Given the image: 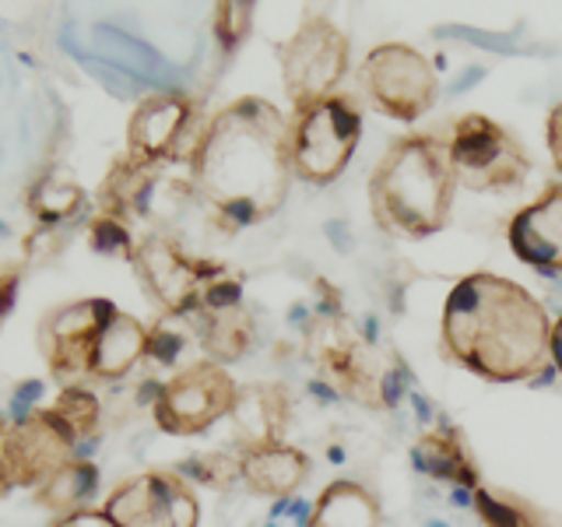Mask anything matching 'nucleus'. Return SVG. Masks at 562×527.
Instances as JSON below:
<instances>
[{
    "label": "nucleus",
    "instance_id": "nucleus-1",
    "mask_svg": "<svg viewBox=\"0 0 562 527\" xmlns=\"http://www.w3.org/2000/svg\"><path fill=\"white\" fill-rule=\"evenodd\" d=\"M292 120L246 96L211 116L190 152V183L225 233L271 218L289 198Z\"/></svg>",
    "mask_w": 562,
    "mask_h": 527
},
{
    "label": "nucleus",
    "instance_id": "nucleus-2",
    "mask_svg": "<svg viewBox=\"0 0 562 527\" xmlns=\"http://www.w3.org/2000/svg\"><path fill=\"white\" fill-rule=\"evenodd\" d=\"M439 351L488 383L541 380L552 366V321L517 281L471 271L447 295Z\"/></svg>",
    "mask_w": 562,
    "mask_h": 527
},
{
    "label": "nucleus",
    "instance_id": "nucleus-3",
    "mask_svg": "<svg viewBox=\"0 0 562 527\" xmlns=\"http://www.w3.org/2000/svg\"><path fill=\"white\" fill-rule=\"evenodd\" d=\"M453 190L447 134H408L369 176V211L386 236L429 239L450 222Z\"/></svg>",
    "mask_w": 562,
    "mask_h": 527
},
{
    "label": "nucleus",
    "instance_id": "nucleus-4",
    "mask_svg": "<svg viewBox=\"0 0 562 527\" xmlns=\"http://www.w3.org/2000/svg\"><path fill=\"white\" fill-rule=\"evenodd\" d=\"M362 137V110L351 96L334 92L292 113V176L327 187L345 172Z\"/></svg>",
    "mask_w": 562,
    "mask_h": 527
},
{
    "label": "nucleus",
    "instance_id": "nucleus-5",
    "mask_svg": "<svg viewBox=\"0 0 562 527\" xmlns=\"http://www.w3.org/2000/svg\"><path fill=\"white\" fill-rule=\"evenodd\" d=\"M453 183L464 190H517L531 176V155L514 131L482 113H468L447 134Z\"/></svg>",
    "mask_w": 562,
    "mask_h": 527
},
{
    "label": "nucleus",
    "instance_id": "nucleus-6",
    "mask_svg": "<svg viewBox=\"0 0 562 527\" xmlns=\"http://www.w3.org/2000/svg\"><path fill=\"white\" fill-rule=\"evenodd\" d=\"M281 81L292 102V113L338 92L348 75V35L334 25V18L306 11L299 29L278 49Z\"/></svg>",
    "mask_w": 562,
    "mask_h": 527
},
{
    "label": "nucleus",
    "instance_id": "nucleus-7",
    "mask_svg": "<svg viewBox=\"0 0 562 527\" xmlns=\"http://www.w3.org/2000/svg\"><path fill=\"white\" fill-rule=\"evenodd\" d=\"M356 78L366 102L376 113L401 123H415L418 116H426L439 99L436 67L415 46L404 43H383L369 49Z\"/></svg>",
    "mask_w": 562,
    "mask_h": 527
},
{
    "label": "nucleus",
    "instance_id": "nucleus-8",
    "mask_svg": "<svg viewBox=\"0 0 562 527\" xmlns=\"http://www.w3.org/2000/svg\"><path fill=\"white\" fill-rule=\"evenodd\" d=\"M236 391L239 386L218 362H193L162 383V394L155 401L158 429L169 436H198L233 412Z\"/></svg>",
    "mask_w": 562,
    "mask_h": 527
},
{
    "label": "nucleus",
    "instance_id": "nucleus-9",
    "mask_svg": "<svg viewBox=\"0 0 562 527\" xmlns=\"http://www.w3.org/2000/svg\"><path fill=\"white\" fill-rule=\"evenodd\" d=\"M131 264L137 268V278L145 281V289L155 295V303L172 316H190L193 310H201L204 285L218 278V268H211L201 257H190L183 243L166 233L140 239Z\"/></svg>",
    "mask_w": 562,
    "mask_h": 527
},
{
    "label": "nucleus",
    "instance_id": "nucleus-10",
    "mask_svg": "<svg viewBox=\"0 0 562 527\" xmlns=\"http://www.w3.org/2000/svg\"><path fill=\"white\" fill-rule=\"evenodd\" d=\"M105 514L120 527H198L201 503L180 471H140L110 492Z\"/></svg>",
    "mask_w": 562,
    "mask_h": 527
},
{
    "label": "nucleus",
    "instance_id": "nucleus-11",
    "mask_svg": "<svg viewBox=\"0 0 562 527\" xmlns=\"http://www.w3.org/2000/svg\"><path fill=\"white\" fill-rule=\"evenodd\" d=\"M78 436L53 412H35L29 422L0 436V468L11 485H46L64 464L75 461Z\"/></svg>",
    "mask_w": 562,
    "mask_h": 527
},
{
    "label": "nucleus",
    "instance_id": "nucleus-12",
    "mask_svg": "<svg viewBox=\"0 0 562 527\" xmlns=\"http://www.w3.org/2000/svg\"><path fill=\"white\" fill-rule=\"evenodd\" d=\"M193 123V102L187 96L140 99L127 127V158L140 166L176 162Z\"/></svg>",
    "mask_w": 562,
    "mask_h": 527
},
{
    "label": "nucleus",
    "instance_id": "nucleus-13",
    "mask_svg": "<svg viewBox=\"0 0 562 527\" xmlns=\"http://www.w3.org/2000/svg\"><path fill=\"white\" fill-rule=\"evenodd\" d=\"M120 310L110 299H81V303L64 306L57 316H49L43 341L53 373L64 380H75L88 373V359H92V345L99 338V330L113 321Z\"/></svg>",
    "mask_w": 562,
    "mask_h": 527
},
{
    "label": "nucleus",
    "instance_id": "nucleus-14",
    "mask_svg": "<svg viewBox=\"0 0 562 527\" xmlns=\"http://www.w3.org/2000/svg\"><path fill=\"white\" fill-rule=\"evenodd\" d=\"M506 243L527 268L562 274V180L549 183L541 198L524 204L506 225Z\"/></svg>",
    "mask_w": 562,
    "mask_h": 527
},
{
    "label": "nucleus",
    "instance_id": "nucleus-15",
    "mask_svg": "<svg viewBox=\"0 0 562 527\" xmlns=\"http://www.w3.org/2000/svg\"><path fill=\"white\" fill-rule=\"evenodd\" d=\"M233 433L239 450L274 447L289 426V391L281 383H246L233 401Z\"/></svg>",
    "mask_w": 562,
    "mask_h": 527
},
{
    "label": "nucleus",
    "instance_id": "nucleus-16",
    "mask_svg": "<svg viewBox=\"0 0 562 527\" xmlns=\"http://www.w3.org/2000/svg\"><path fill=\"white\" fill-rule=\"evenodd\" d=\"M306 474H310V457L289 444L239 453V479L246 482V489L257 492V496H274L285 503L295 496L299 485L306 482Z\"/></svg>",
    "mask_w": 562,
    "mask_h": 527
},
{
    "label": "nucleus",
    "instance_id": "nucleus-17",
    "mask_svg": "<svg viewBox=\"0 0 562 527\" xmlns=\"http://www.w3.org/2000/svg\"><path fill=\"white\" fill-rule=\"evenodd\" d=\"M148 351V327L134 321L127 313H116L110 324L99 330L92 345V359H88V377L99 380H120L145 359Z\"/></svg>",
    "mask_w": 562,
    "mask_h": 527
},
{
    "label": "nucleus",
    "instance_id": "nucleus-18",
    "mask_svg": "<svg viewBox=\"0 0 562 527\" xmlns=\"http://www.w3.org/2000/svg\"><path fill=\"white\" fill-rule=\"evenodd\" d=\"M415 464L422 474L439 482H450L457 489H474L479 485V468H474V457L464 444V436L457 429H429L415 439Z\"/></svg>",
    "mask_w": 562,
    "mask_h": 527
},
{
    "label": "nucleus",
    "instance_id": "nucleus-19",
    "mask_svg": "<svg viewBox=\"0 0 562 527\" xmlns=\"http://www.w3.org/2000/svg\"><path fill=\"white\" fill-rule=\"evenodd\" d=\"M306 527H383V509L366 485L341 479L316 496Z\"/></svg>",
    "mask_w": 562,
    "mask_h": 527
},
{
    "label": "nucleus",
    "instance_id": "nucleus-20",
    "mask_svg": "<svg viewBox=\"0 0 562 527\" xmlns=\"http://www.w3.org/2000/svg\"><path fill=\"white\" fill-rule=\"evenodd\" d=\"M102 64H110L116 70H123L134 81H166V60L158 57L151 46H145L140 40H134L131 32H123L116 25H92V46Z\"/></svg>",
    "mask_w": 562,
    "mask_h": 527
},
{
    "label": "nucleus",
    "instance_id": "nucleus-21",
    "mask_svg": "<svg viewBox=\"0 0 562 527\" xmlns=\"http://www.w3.org/2000/svg\"><path fill=\"white\" fill-rule=\"evenodd\" d=\"M190 321L198 324V338L204 345V351L211 359L228 362V359H239L246 348L254 345V321L250 313L243 306L236 310H222V313H211V310H193Z\"/></svg>",
    "mask_w": 562,
    "mask_h": 527
},
{
    "label": "nucleus",
    "instance_id": "nucleus-22",
    "mask_svg": "<svg viewBox=\"0 0 562 527\" xmlns=\"http://www.w3.org/2000/svg\"><path fill=\"white\" fill-rule=\"evenodd\" d=\"M95 485H99V468L92 461H81V457H75V461L64 464L40 492H43V503L49 509H57L60 517H67V514H78V509H85V503L95 492Z\"/></svg>",
    "mask_w": 562,
    "mask_h": 527
},
{
    "label": "nucleus",
    "instance_id": "nucleus-23",
    "mask_svg": "<svg viewBox=\"0 0 562 527\" xmlns=\"http://www.w3.org/2000/svg\"><path fill=\"white\" fill-rule=\"evenodd\" d=\"M81 204H85V190L70 180L64 169H49L43 180H35V187L29 190V208L35 211V218L43 225L78 215Z\"/></svg>",
    "mask_w": 562,
    "mask_h": 527
},
{
    "label": "nucleus",
    "instance_id": "nucleus-24",
    "mask_svg": "<svg viewBox=\"0 0 562 527\" xmlns=\"http://www.w3.org/2000/svg\"><path fill=\"white\" fill-rule=\"evenodd\" d=\"M49 412L57 415L78 439L92 436L95 426H99V401H95L92 391H85V386H78V383H67Z\"/></svg>",
    "mask_w": 562,
    "mask_h": 527
},
{
    "label": "nucleus",
    "instance_id": "nucleus-25",
    "mask_svg": "<svg viewBox=\"0 0 562 527\" xmlns=\"http://www.w3.org/2000/svg\"><path fill=\"white\" fill-rule=\"evenodd\" d=\"M180 474H183V479H198L207 489H228L239 479V457L201 453V457H190V461H183Z\"/></svg>",
    "mask_w": 562,
    "mask_h": 527
},
{
    "label": "nucleus",
    "instance_id": "nucleus-26",
    "mask_svg": "<svg viewBox=\"0 0 562 527\" xmlns=\"http://www.w3.org/2000/svg\"><path fill=\"white\" fill-rule=\"evenodd\" d=\"M183 324H187V316L166 313L155 327H148V351H145V356H151L155 362H162V366H172L187 348V327Z\"/></svg>",
    "mask_w": 562,
    "mask_h": 527
},
{
    "label": "nucleus",
    "instance_id": "nucleus-27",
    "mask_svg": "<svg viewBox=\"0 0 562 527\" xmlns=\"http://www.w3.org/2000/svg\"><path fill=\"white\" fill-rule=\"evenodd\" d=\"M92 246L99 254H113L123 260H134V254H137V239L131 236L127 222L116 215H105V211L92 222Z\"/></svg>",
    "mask_w": 562,
    "mask_h": 527
},
{
    "label": "nucleus",
    "instance_id": "nucleus-28",
    "mask_svg": "<svg viewBox=\"0 0 562 527\" xmlns=\"http://www.w3.org/2000/svg\"><path fill=\"white\" fill-rule=\"evenodd\" d=\"M474 509H479L488 527H538L514 500H499L496 492H488V489L474 492Z\"/></svg>",
    "mask_w": 562,
    "mask_h": 527
},
{
    "label": "nucleus",
    "instance_id": "nucleus-29",
    "mask_svg": "<svg viewBox=\"0 0 562 527\" xmlns=\"http://www.w3.org/2000/svg\"><path fill=\"white\" fill-rule=\"evenodd\" d=\"M254 29V8L250 4H222L215 18V35L225 49H236Z\"/></svg>",
    "mask_w": 562,
    "mask_h": 527
},
{
    "label": "nucleus",
    "instance_id": "nucleus-30",
    "mask_svg": "<svg viewBox=\"0 0 562 527\" xmlns=\"http://www.w3.org/2000/svg\"><path fill=\"white\" fill-rule=\"evenodd\" d=\"M544 145H549L552 155V169L562 180V102H555L549 110V120H544Z\"/></svg>",
    "mask_w": 562,
    "mask_h": 527
},
{
    "label": "nucleus",
    "instance_id": "nucleus-31",
    "mask_svg": "<svg viewBox=\"0 0 562 527\" xmlns=\"http://www.w3.org/2000/svg\"><path fill=\"white\" fill-rule=\"evenodd\" d=\"M43 391L46 386L40 383V380H29V383H22L14 391V397H11V412H14V422H29L35 412H32V404L43 397Z\"/></svg>",
    "mask_w": 562,
    "mask_h": 527
},
{
    "label": "nucleus",
    "instance_id": "nucleus-32",
    "mask_svg": "<svg viewBox=\"0 0 562 527\" xmlns=\"http://www.w3.org/2000/svg\"><path fill=\"white\" fill-rule=\"evenodd\" d=\"M49 527H120L105 509H78V514H67Z\"/></svg>",
    "mask_w": 562,
    "mask_h": 527
},
{
    "label": "nucleus",
    "instance_id": "nucleus-33",
    "mask_svg": "<svg viewBox=\"0 0 562 527\" xmlns=\"http://www.w3.org/2000/svg\"><path fill=\"white\" fill-rule=\"evenodd\" d=\"M552 366L562 373V313L559 321H552Z\"/></svg>",
    "mask_w": 562,
    "mask_h": 527
},
{
    "label": "nucleus",
    "instance_id": "nucleus-34",
    "mask_svg": "<svg viewBox=\"0 0 562 527\" xmlns=\"http://www.w3.org/2000/svg\"><path fill=\"white\" fill-rule=\"evenodd\" d=\"M11 489V482H8V474H4V468H0V496H4V492Z\"/></svg>",
    "mask_w": 562,
    "mask_h": 527
},
{
    "label": "nucleus",
    "instance_id": "nucleus-35",
    "mask_svg": "<svg viewBox=\"0 0 562 527\" xmlns=\"http://www.w3.org/2000/svg\"><path fill=\"white\" fill-rule=\"evenodd\" d=\"M4 236H8V225H4V222H0V239H4Z\"/></svg>",
    "mask_w": 562,
    "mask_h": 527
},
{
    "label": "nucleus",
    "instance_id": "nucleus-36",
    "mask_svg": "<svg viewBox=\"0 0 562 527\" xmlns=\"http://www.w3.org/2000/svg\"><path fill=\"white\" fill-rule=\"evenodd\" d=\"M0 436H4V426H0Z\"/></svg>",
    "mask_w": 562,
    "mask_h": 527
}]
</instances>
